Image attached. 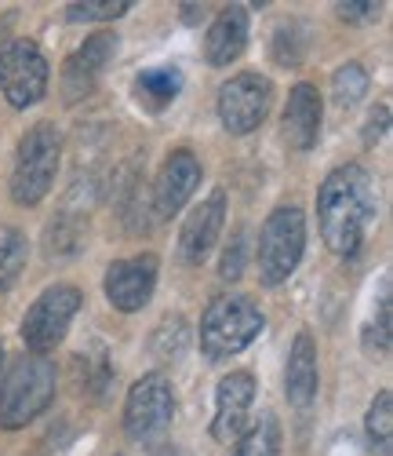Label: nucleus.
Masks as SVG:
<instances>
[{
  "label": "nucleus",
  "mask_w": 393,
  "mask_h": 456,
  "mask_svg": "<svg viewBox=\"0 0 393 456\" xmlns=\"http://www.w3.org/2000/svg\"><path fill=\"white\" fill-rule=\"evenodd\" d=\"M317 219H321V238L335 256H357L368 238V226L375 223L372 175L361 165L335 168L321 183Z\"/></svg>",
  "instance_id": "f257e3e1"
},
{
  "label": "nucleus",
  "mask_w": 393,
  "mask_h": 456,
  "mask_svg": "<svg viewBox=\"0 0 393 456\" xmlns=\"http://www.w3.org/2000/svg\"><path fill=\"white\" fill-rule=\"evenodd\" d=\"M262 329L266 318L248 296H219L201 318V351L208 362H226L252 347Z\"/></svg>",
  "instance_id": "f03ea898"
},
{
  "label": "nucleus",
  "mask_w": 393,
  "mask_h": 456,
  "mask_svg": "<svg viewBox=\"0 0 393 456\" xmlns=\"http://www.w3.org/2000/svg\"><path fill=\"white\" fill-rule=\"evenodd\" d=\"M59 372L48 358H22L12 365V372L0 384V428L19 431L29 420H36L52 402H55Z\"/></svg>",
  "instance_id": "7ed1b4c3"
},
{
  "label": "nucleus",
  "mask_w": 393,
  "mask_h": 456,
  "mask_svg": "<svg viewBox=\"0 0 393 456\" xmlns=\"http://www.w3.org/2000/svg\"><path fill=\"white\" fill-rule=\"evenodd\" d=\"M59 158H62V139H59L55 125L41 121V125H33L22 135L15 172H12L15 205H41L48 198V190L55 183V172H59Z\"/></svg>",
  "instance_id": "20e7f679"
},
{
  "label": "nucleus",
  "mask_w": 393,
  "mask_h": 456,
  "mask_svg": "<svg viewBox=\"0 0 393 456\" xmlns=\"http://www.w3.org/2000/svg\"><path fill=\"white\" fill-rule=\"evenodd\" d=\"M306 248V216L295 205L277 208L259 234V278L262 285H285L292 278V271L299 267Z\"/></svg>",
  "instance_id": "39448f33"
},
{
  "label": "nucleus",
  "mask_w": 393,
  "mask_h": 456,
  "mask_svg": "<svg viewBox=\"0 0 393 456\" xmlns=\"http://www.w3.org/2000/svg\"><path fill=\"white\" fill-rule=\"evenodd\" d=\"M81 311V289L73 285H52L36 296V303L22 318V339L26 351L44 358L48 351H55L62 344V336L69 329V322Z\"/></svg>",
  "instance_id": "423d86ee"
},
{
  "label": "nucleus",
  "mask_w": 393,
  "mask_h": 456,
  "mask_svg": "<svg viewBox=\"0 0 393 456\" xmlns=\"http://www.w3.org/2000/svg\"><path fill=\"white\" fill-rule=\"evenodd\" d=\"M48 77H52V66L33 41H12L0 48V95L15 110L41 102L48 92Z\"/></svg>",
  "instance_id": "0eeeda50"
},
{
  "label": "nucleus",
  "mask_w": 393,
  "mask_h": 456,
  "mask_svg": "<svg viewBox=\"0 0 393 456\" xmlns=\"http://www.w3.org/2000/svg\"><path fill=\"white\" fill-rule=\"evenodd\" d=\"M175 416V395L168 376L149 372L128 391L124 402V431L132 442H153L156 435H164Z\"/></svg>",
  "instance_id": "6e6552de"
},
{
  "label": "nucleus",
  "mask_w": 393,
  "mask_h": 456,
  "mask_svg": "<svg viewBox=\"0 0 393 456\" xmlns=\"http://www.w3.org/2000/svg\"><path fill=\"white\" fill-rule=\"evenodd\" d=\"M273 85L259 73H237L219 88V121L229 135H248L255 132L266 113H269Z\"/></svg>",
  "instance_id": "1a4fd4ad"
},
{
  "label": "nucleus",
  "mask_w": 393,
  "mask_h": 456,
  "mask_svg": "<svg viewBox=\"0 0 393 456\" xmlns=\"http://www.w3.org/2000/svg\"><path fill=\"white\" fill-rule=\"evenodd\" d=\"M156 271H161V263H156L153 252L109 263V271H106V299L121 314L142 311L149 303V296H153V289H156Z\"/></svg>",
  "instance_id": "9d476101"
},
{
  "label": "nucleus",
  "mask_w": 393,
  "mask_h": 456,
  "mask_svg": "<svg viewBox=\"0 0 393 456\" xmlns=\"http://www.w3.org/2000/svg\"><path fill=\"white\" fill-rule=\"evenodd\" d=\"M252 405H255V376L252 372H229V376H222L219 395H215L212 435L219 442H237L252 428Z\"/></svg>",
  "instance_id": "9b49d317"
},
{
  "label": "nucleus",
  "mask_w": 393,
  "mask_h": 456,
  "mask_svg": "<svg viewBox=\"0 0 393 456\" xmlns=\"http://www.w3.org/2000/svg\"><path fill=\"white\" fill-rule=\"evenodd\" d=\"M113 55H116V33H106V29L92 33L84 41V48H76L62 66V95H66V102H81L95 88L99 73L109 66Z\"/></svg>",
  "instance_id": "f8f14e48"
},
{
  "label": "nucleus",
  "mask_w": 393,
  "mask_h": 456,
  "mask_svg": "<svg viewBox=\"0 0 393 456\" xmlns=\"http://www.w3.org/2000/svg\"><path fill=\"white\" fill-rule=\"evenodd\" d=\"M226 226V190H212L208 201H201L182 223V234H179V252L186 263H205L208 252L219 245V234Z\"/></svg>",
  "instance_id": "ddd939ff"
},
{
  "label": "nucleus",
  "mask_w": 393,
  "mask_h": 456,
  "mask_svg": "<svg viewBox=\"0 0 393 456\" xmlns=\"http://www.w3.org/2000/svg\"><path fill=\"white\" fill-rule=\"evenodd\" d=\"M201 186V161H196L189 150H175L168 154L161 175H156V186H153V216L161 219H172Z\"/></svg>",
  "instance_id": "4468645a"
},
{
  "label": "nucleus",
  "mask_w": 393,
  "mask_h": 456,
  "mask_svg": "<svg viewBox=\"0 0 393 456\" xmlns=\"http://www.w3.org/2000/svg\"><path fill=\"white\" fill-rule=\"evenodd\" d=\"M321 121H325V102H321L317 85H306V81L295 85L285 106V118H281L285 142L292 150H309L321 135Z\"/></svg>",
  "instance_id": "2eb2a0df"
},
{
  "label": "nucleus",
  "mask_w": 393,
  "mask_h": 456,
  "mask_svg": "<svg viewBox=\"0 0 393 456\" xmlns=\"http://www.w3.org/2000/svg\"><path fill=\"white\" fill-rule=\"evenodd\" d=\"M248 48V12L241 4H229L219 12V19L208 26L205 37V59L212 66H229L237 62L241 52Z\"/></svg>",
  "instance_id": "dca6fc26"
},
{
  "label": "nucleus",
  "mask_w": 393,
  "mask_h": 456,
  "mask_svg": "<svg viewBox=\"0 0 393 456\" xmlns=\"http://www.w3.org/2000/svg\"><path fill=\"white\" fill-rule=\"evenodd\" d=\"M317 344H313L309 332H299L295 344L288 351V369H285V387H288V402L306 409L313 398H317Z\"/></svg>",
  "instance_id": "f3484780"
},
{
  "label": "nucleus",
  "mask_w": 393,
  "mask_h": 456,
  "mask_svg": "<svg viewBox=\"0 0 393 456\" xmlns=\"http://www.w3.org/2000/svg\"><path fill=\"white\" fill-rule=\"evenodd\" d=\"M182 92V73L168 69V66H156V69H142L135 77V95L146 110H164L175 102V95Z\"/></svg>",
  "instance_id": "a211bd4d"
},
{
  "label": "nucleus",
  "mask_w": 393,
  "mask_h": 456,
  "mask_svg": "<svg viewBox=\"0 0 393 456\" xmlns=\"http://www.w3.org/2000/svg\"><path fill=\"white\" fill-rule=\"evenodd\" d=\"M229 456H281V424L273 412H262L259 420L233 442Z\"/></svg>",
  "instance_id": "6ab92c4d"
},
{
  "label": "nucleus",
  "mask_w": 393,
  "mask_h": 456,
  "mask_svg": "<svg viewBox=\"0 0 393 456\" xmlns=\"http://www.w3.org/2000/svg\"><path fill=\"white\" fill-rule=\"evenodd\" d=\"M26 259H29L26 234L15 231V226H0V292L19 285V278L26 271Z\"/></svg>",
  "instance_id": "aec40b11"
},
{
  "label": "nucleus",
  "mask_w": 393,
  "mask_h": 456,
  "mask_svg": "<svg viewBox=\"0 0 393 456\" xmlns=\"http://www.w3.org/2000/svg\"><path fill=\"white\" fill-rule=\"evenodd\" d=\"M368 85H372V77H368V69L361 62H342L335 69V77H332V99H335V106L349 113L353 106H357L368 95Z\"/></svg>",
  "instance_id": "412c9836"
},
{
  "label": "nucleus",
  "mask_w": 393,
  "mask_h": 456,
  "mask_svg": "<svg viewBox=\"0 0 393 456\" xmlns=\"http://www.w3.org/2000/svg\"><path fill=\"white\" fill-rule=\"evenodd\" d=\"M81 241H84V223L62 212L55 223H48V231H44V252L48 259H62V256H73V252H81Z\"/></svg>",
  "instance_id": "4be33fe9"
},
{
  "label": "nucleus",
  "mask_w": 393,
  "mask_h": 456,
  "mask_svg": "<svg viewBox=\"0 0 393 456\" xmlns=\"http://www.w3.org/2000/svg\"><path fill=\"white\" fill-rule=\"evenodd\" d=\"M146 183L139 179V172H128L124 186H121V219L132 234H146L149 231V208H146Z\"/></svg>",
  "instance_id": "5701e85b"
},
{
  "label": "nucleus",
  "mask_w": 393,
  "mask_h": 456,
  "mask_svg": "<svg viewBox=\"0 0 393 456\" xmlns=\"http://www.w3.org/2000/svg\"><path fill=\"white\" fill-rule=\"evenodd\" d=\"M365 431L379 452H389V445H393V395L389 391H379L375 402L368 405Z\"/></svg>",
  "instance_id": "b1692460"
},
{
  "label": "nucleus",
  "mask_w": 393,
  "mask_h": 456,
  "mask_svg": "<svg viewBox=\"0 0 393 456\" xmlns=\"http://www.w3.org/2000/svg\"><path fill=\"white\" fill-rule=\"evenodd\" d=\"M132 4L128 0H84V4H69L66 19L69 22H99V19H121Z\"/></svg>",
  "instance_id": "393cba45"
},
{
  "label": "nucleus",
  "mask_w": 393,
  "mask_h": 456,
  "mask_svg": "<svg viewBox=\"0 0 393 456\" xmlns=\"http://www.w3.org/2000/svg\"><path fill=\"white\" fill-rule=\"evenodd\" d=\"M182 347H186V322L182 318H168L153 336V351H156L161 362H172V358L182 354Z\"/></svg>",
  "instance_id": "a878e982"
},
{
  "label": "nucleus",
  "mask_w": 393,
  "mask_h": 456,
  "mask_svg": "<svg viewBox=\"0 0 393 456\" xmlns=\"http://www.w3.org/2000/svg\"><path fill=\"white\" fill-rule=\"evenodd\" d=\"M76 372H84V391L88 395H102L106 384H109V365H106V354L99 351V358H88V354H76Z\"/></svg>",
  "instance_id": "bb28decb"
},
{
  "label": "nucleus",
  "mask_w": 393,
  "mask_h": 456,
  "mask_svg": "<svg viewBox=\"0 0 393 456\" xmlns=\"http://www.w3.org/2000/svg\"><path fill=\"white\" fill-rule=\"evenodd\" d=\"M245 256H248V241H245V231H233L226 252H222V263H219V274L226 281H237L245 274Z\"/></svg>",
  "instance_id": "cd10ccee"
},
{
  "label": "nucleus",
  "mask_w": 393,
  "mask_h": 456,
  "mask_svg": "<svg viewBox=\"0 0 393 456\" xmlns=\"http://www.w3.org/2000/svg\"><path fill=\"white\" fill-rule=\"evenodd\" d=\"M386 125H389V106H375L372 118H368V132H365V142H379L386 135Z\"/></svg>",
  "instance_id": "c85d7f7f"
},
{
  "label": "nucleus",
  "mask_w": 393,
  "mask_h": 456,
  "mask_svg": "<svg viewBox=\"0 0 393 456\" xmlns=\"http://www.w3.org/2000/svg\"><path fill=\"white\" fill-rule=\"evenodd\" d=\"M335 12L346 22H365V19H375L379 15V4H339Z\"/></svg>",
  "instance_id": "c756f323"
},
{
  "label": "nucleus",
  "mask_w": 393,
  "mask_h": 456,
  "mask_svg": "<svg viewBox=\"0 0 393 456\" xmlns=\"http://www.w3.org/2000/svg\"><path fill=\"white\" fill-rule=\"evenodd\" d=\"M156 456H186V452L175 449V445H164V449H156Z\"/></svg>",
  "instance_id": "7c9ffc66"
}]
</instances>
